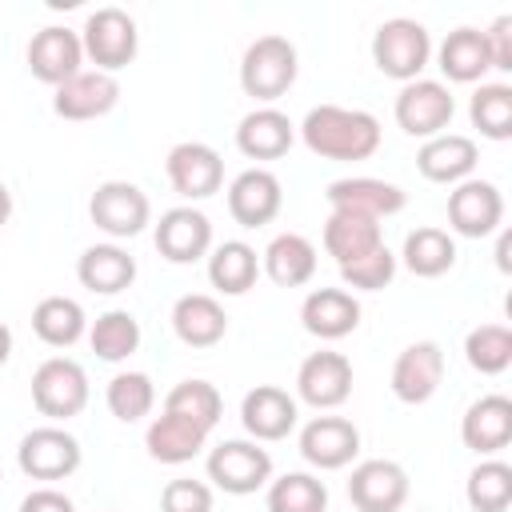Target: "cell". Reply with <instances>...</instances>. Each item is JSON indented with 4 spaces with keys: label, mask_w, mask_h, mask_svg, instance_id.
<instances>
[{
    "label": "cell",
    "mask_w": 512,
    "mask_h": 512,
    "mask_svg": "<svg viewBox=\"0 0 512 512\" xmlns=\"http://www.w3.org/2000/svg\"><path fill=\"white\" fill-rule=\"evenodd\" d=\"M428 60H432V36H428V28L420 20L392 16V20H384L376 28V36H372V64L384 76H392L400 84L420 80Z\"/></svg>",
    "instance_id": "3"
},
{
    "label": "cell",
    "mask_w": 512,
    "mask_h": 512,
    "mask_svg": "<svg viewBox=\"0 0 512 512\" xmlns=\"http://www.w3.org/2000/svg\"><path fill=\"white\" fill-rule=\"evenodd\" d=\"M164 412L184 416V420L200 424L204 432H212V428L220 424L224 400H220V392H216L208 380H180V384L164 396Z\"/></svg>",
    "instance_id": "36"
},
{
    "label": "cell",
    "mask_w": 512,
    "mask_h": 512,
    "mask_svg": "<svg viewBox=\"0 0 512 512\" xmlns=\"http://www.w3.org/2000/svg\"><path fill=\"white\" fill-rule=\"evenodd\" d=\"M472 512H504L512 504V468L504 460H480L464 484Z\"/></svg>",
    "instance_id": "37"
},
{
    "label": "cell",
    "mask_w": 512,
    "mask_h": 512,
    "mask_svg": "<svg viewBox=\"0 0 512 512\" xmlns=\"http://www.w3.org/2000/svg\"><path fill=\"white\" fill-rule=\"evenodd\" d=\"M476 160H480L476 140L460 136V132H440V136L424 140L420 152H416V168L432 184H460V180H468Z\"/></svg>",
    "instance_id": "22"
},
{
    "label": "cell",
    "mask_w": 512,
    "mask_h": 512,
    "mask_svg": "<svg viewBox=\"0 0 512 512\" xmlns=\"http://www.w3.org/2000/svg\"><path fill=\"white\" fill-rule=\"evenodd\" d=\"M400 260H404V268H408L412 276L436 280V276H444V272L456 264V240H452L444 228H432V224L412 228V232L404 236Z\"/></svg>",
    "instance_id": "33"
},
{
    "label": "cell",
    "mask_w": 512,
    "mask_h": 512,
    "mask_svg": "<svg viewBox=\"0 0 512 512\" xmlns=\"http://www.w3.org/2000/svg\"><path fill=\"white\" fill-rule=\"evenodd\" d=\"M392 276H396V256H392L388 244H380L376 252H368V256H360V260L340 268V280L348 288H360V292H380V288L392 284Z\"/></svg>",
    "instance_id": "42"
},
{
    "label": "cell",
    "mask_w": 512,
    "mask_h": 512,
    "mask_svg": "<svg viewBox=\"0 0 512 512\" xmlns=\"http://www.w3.org/2000/svg\"><path fill=\"white\" fill-rule=\"evenodd\" d=\"M508 232H500V244H496V264H500V272H508Z\"/></svg>",
    "instance_id": "48"
},
{
    "label": "cell",
    "mask_w": 512,
    "mask_h": 512,
    "mask_svg": "<svg viewBox=\"0 0 512 512\" xmlns=\"http://www.w3.org/2000/svg\"><path fill=\"white\" fill-rule=\"evenodd\" d=\"M80 44H84V56L96 64V72H108L116 76L120 68H128L136 60V48H140V32H136V20L124 12V8H96L88 20H84V32H80Z\"/></svg>",
    "instance_id": "4"
},
{
    "label": "cell",
    "mask_w": 512,
    "mask_h": 512,
    "mask_svg": "<svg viewBox=\"0 0 512 512\" xmlns=\"http://www.w3.org/2000/svg\"><path fill=\"white\" fill-rule=\"evenodd\" d=\"M328 488L312 472H284L280 480H268V512H324Z\"/></svg>",
    "instance_id": "38"
},
{
    "label": "cell",
    "mask_w": 512,
    "mask_h": 512,
    "mask_svg": "<svg viewBox=\"0 0 512 512\" xmlns=\"http://www.w3.org/2000/svg\"><path fill=\"white\" fill-rule=\"evenodd\" d=\"M504 220V196L492 180H460L452 192H448V224L452 232L468 236V240H480V236H492Z\"/></svg>",
    "instance_id": "11"
},
{
    "label": "cell",
    "mask_w": 512,
    "mask_h": 512,
    "mask_svg": "<svg viewBox=\"0 0 512 512\" xmlns=\"http://www.w3.org/2000/svg\"><path fill=\"white\" fill-rule=\"evenodd\" d=\"M204 440H208V432L200 424H192L184 416H172V412H160L144 432V448L160 464H188L204 448Z\"/></svg>",
    "instance_id": "30"
},
{
    "label": "cell",
    "mask_w": 512,
    "mask_h": 512,
    "mask_svg": "<svg viewBox=\"0 0 512 512\" xmlns=\"http://www.w3.org/2000/svg\"><path fill=\"white\" fill-rule=\"evenodd\" d=\"M140 320L132 316V312H124V308H108L104 316H96L92 320V328H88V344H92V352L100 356V360H108V364H120V360H128L136 348H140Z\"/></svg>",
    "instance_id": "35"
},
{
    "label": "cell",
    "mask_w": 512,
    "mask_h": 512,
    "mask_svg": "<svg viewBox=\"0 0 512 512\" xmlns=\"http://www.w3.org/2000/svg\"><path fill=\"white\" fill-rule=\"evenodd\" d=\"M444 380V352L436 340H416L408 344L396 364H392V396L400 404H424L436 396Z\"/></svg>",
    "instance_id": "18"
},
{
    "label": "cell",
    "mask_w": 512,
    "mask_h": 512,
    "mask_svg": "<svg viewBox=\"0 0 512 512\" xmlns=\"http://www.w3.org/2000/svg\"><path fill=\"white\" fill-rule=\"evenodd\" d=\"M0 480H4V476H0Z\"/></svg>",
    "instance_id": "49"
},
{
    "label": "cell",
    "mask_w": 512,
    "mask_h": 512,
    "mask_svg": "<svg viewBox=\"0 0 512 512\" xmlns=\"http://www.w3.org/2000/svg\"><path fill=\"white\" fill-rule=\"evenodd\" d=\"M464 360L480 376H500L512 364V328L508 324H480L464 336Z\"/></svg>",
    "instance_id": "39"
},
{
    "label": "cell",
    "mask_w": 512,
    "mask_h": 512,
    "mask_svg": "<svg viewBox=\"0 0 512 512\" xmlns=\"http://www.w3.org/2000/svg\"><path fill=\"white\" fill-rule=\"evenodd\" d=\"M324 196H328L332 208L360 212V216H372V220L396 216L404 208V200H408L400 184H388V180H376V176H344V180H332Z\"/></svg>",
    "instance_id": "23"
},
{
    "label": "cell",
    "mask_w": 512,
    "mask_h": 512,
    "mask_svg": "<svg viewBox=\"0 0 512 512\" xmlns=\"http://www.w3.org/2000/svg\"><path fill=\"white\" fill-rule=\"evenodd\" d=\"M8 216H12V192H8V184L0 180V228L8 224Z\"/></svg>",
    "instance_id": "47"
},
{
    "label": "cell",
    "mask_w": 512,
    "mask_h": 512,
    "mask_svg": "<svg viewBox=\"0 0 512 512\" xmlns=\"http://www.w3.org/2000/svg\"><path fill=\"white\" fill-rule=\"evenodd\" d=\"M120 104V80L108 72L80 68L72 80H64L52 96V112L64 120H100Z\"/></svg>",
    "instance_id": "16"
},
{
    "label": "cell",
    "mask_w": 512,
    "mask_h": 512,
    "mask_svg": "<svg viewBox=\"0 0 512 512\" xmlns=\"http://www.w3.org/2000/svg\"><path fill=\"white\" fill-rule=\"evenodd\" d=\"M156 248L172 264H196L212 252V220L192 204L168 208L156 224Z\"/></svg>",
    "instance_id": "17"
},
{
    "label": "cell",
    "mask_w": 512,
    "mask_h": 512,
    "mask_svg": "<svg viewBox=\"0 0 512 512\" xmlns=\"http://www.w3.org/2000/svg\"><path fill=\"white\" fill-rule=\"evenodd\" d=\"M384 244V232H380V220L372 216H360V212H340L332 208L328 220H324V252L344 268L368 252H376Z\"/></svg>",
    "instance_id": "26"
},
{
    "label": "cell",
    "mask_w": 512,
    "mask_h": 512,
    "mask_svg": "<svg viewBox=\"0 0 512 512\" xmlns=\"http://www.w3.org/2000/svg\"><path fill=\"white\" fill-rule=\"evenodd\" d=\"M356 452H360V428L344 416H316L300 428V456L320 472L348 468Z\"/></svg>",
    "instance_id": "14"
},
{
    "label": "cell",
    "mask_w": 512,
    "mask_h": 512,
    "mask_svg": "<svg viewBox=\"0 0 512 512\" xmlns=\"http://www.w3.org/2000/svg\"><path fill=\"white\" fill-rule=\"evenodd\" d=\"M280 204H284V188H280L276 172H268V168H248L228 184V212L240 228L272 224Z\"/></svg>",
    "instance_id": "19"
},
{
    "label": "cell",
    "mask_w": 512,
    "mask_h": 512,
    "mask_svg": "<svg viewBox=\"0 0 512 512\" xmlns=\"http://www.w3.org/2000/svg\"><path fill=\"white\" fill-rule=\"evenodd\" d=\"M84 452H80V440L56 424H44V428H32L20 448H16V464L24 476L32 480H68L76 468H80Z\"/></svg>",
    "instance_id": "8"
},
{
    "label": "cell",
    "mask_w": 512,
    "mask_h": 512,
    "mask_svg": "<svg viewBox=\"0 0 512 512\" xmlns=\"http://www.w3.org/2000/svg\"><path fill=\"white\" fill-rule=\"evenodd\" d=\"M160 512H212V488L204 480H168L160 492Z\"/></svg>",
    "instance_id": "43"
},
{
    "label": "cell",
    "mask_w": 512,
    "mask_h": 512,
    "mask_svg": "<svg viewBox=\"0 0 512 512\" xmlns=\"http://www.w3.org/2000/svg\"><path fill=\"white\" fill-rule=\"evenodd\" d=\"M440 72L452 80V84H476L484 80V72L492 68V56H488V40L480 28H456L444 36L440 52Z\"/></svg>",
    "instance_id": "31"
},
{
    "label": "cell",
    "mask_w": 512,
    "mask_h": 512,
    "mask_svg": "<svg viewBox=\"0 0 512 512\" xmlns=\"http://www.w3.org/2000/svg\"><path fill=\"white\" fill-rule=\"evenodd\" d=\"M260 276V256L244 240H224L208 252V280L224 296H244Z\"/></svg>",
    "instance_id": "32"
},
{
    "label": "cell",
    "mask_w": 512,
    "mask_h": 512,
    "mask_svg": "<svg viewBox=\"0 0 512 512\" xmlns=\"http://www.w3.org/2000/svg\"><path fill=\"white\" fill-rule=\"evenodd\" d=\"M356 512H400L408 500V472L396 460H360L348 476Z\"/></svg>",
    "instance_id": "13"
},
{
    "label": "cell",
    "mask_w": 512,
    "mask_h": 512,
    "mask_svg": "<svg viewBox=\"0 0 512 512\" xmlns=\"http://www.w3.org/2000/svg\"><path fill=\"white\" fill-rule=\"evenodd\" d=\"M172 332L188 344V348H212L224 340L228 332V316L220 308L216 296L208 292H188L172 304Z\"/></svg>",
    "instance_id": "27"
},
{
    "label": "cell",
    "mask_w": 512,
    "mask_h": 512,
    "mask_svg": "<svg viewBox=\"0 0 512 512\" xmlns=\"http://www.w3.org/2000/svg\"><path fill=\"white\" fill-rule=\"evenodd\" d=\"M452 116H456V100L440 80H408L396 96V124L408 136L432 140L452 124Z\"/></svg>",
    "instance_id": "9"
},
{
    "label": "cell",
    "mask_w": 512,
    "mask_h": 512,
    "mask_svg": "<svg viewBox=\"0 0 512 512\" xmlns=\"http://www.w3.org/2000/svg\"><path fill=\"white\" fill-rule=\"evenodd\" d=\"M32 404L48 420H72L88 404V372L72 356H48L32 372Z\"/></svg>",
    "instance_id": "5"
},
{
    "label": "cell",
    "mask_w": 512,
    "mask_h": 512,
    "mask_svg": "<svg viewBox=\"0 0 512 512\" xmlns=\"http://www.w3.org/2000/svg\"><path fill=\"white\" fill-rule=\"evenodd\" d=\"M76 280H80L88 292L116 296V292H124V288L136 280V260H132L120 244H92V248H84L80 260H76Z\"/></svg>",
    "instance_id": "28"
},
{
    "label": "cell",
    "mask_w": 512,
    "mask_h": 512,
    "mask_svg": "<svg viewBox=\"0 0 512 512\" xmlns=\"http://www.w3.org/2000/svg\"><path fill=\"white\" fill-rule=\"evenodd\" d=\"M80 64H84V44H80V32H72V28L48 24L28 40V72L52 88L72 80L80 72Z\"/></svg>",
    "instance_id": "15"
},
{
    "label": "cell",
    "mask_w": 512,
    "mask_h": 512,
    "mask_svg": "<svg viewBox=\"0 0 512 512\" xmlns=\"http://www.w3.org/2000/svg\"><path fill=\"white\" fill-rule=\"evenodd\" d=\"M296 420H300L296 396H288V392L276 388V384H256V388L244 396V404H240V424H244V432H248L252 440H264V444L284 440V436L296 428Z\"/></svg>",
    "instance_id": "20"
},
{
    "label": "cell",
    "mask_w": 512,
    "mask_h": 512,
    "mask_svg": "<svg viewBox=\"0 0 512 512\" xmlns=\"http://www.w3.org/2000/svg\"><path fill=\"white\" fill-rule=\"evenodd\" d=\"M20 512H76V504L56 488H36L20 500Z\"/></svg>",
    "instance_id": "45"
},
{
    "label": "cell",
    "mask_w": 512,
    "mask_h": 512,
    "mask_svg": "<svg viewBox=\"0 0 512 512\" xmlns=\"http://www.w3.org/2000/svg\"><path fill=\"white\" fill-rule=\"evenodd\" d=\"M296 72H300V56H296V44L288 36H260L244 48V60H240V88L252 96V100H280L292 84H296Z\"/></svg>",
    "instance_id": "2"
},
{
    "label": "cell",
    "mask_w": 512,
    "mask_h": 512,
    "mask_svg": "<svg viewBox=\"0 0 512 512\" xmlns=\"http://www.w3.org/2000/svg\"><path fill=\"white\" fill-rule=\"evenodd\" d=\"M104 404L120 424H136V420H144L152 412L156 388H152V380L144 372H116L108 380V388H104Z\"/></svg>",
    "instance_id": "40"
},
{
    "label": "cell",
    "mask_w": 512,
    "mask_h": 512,
    "mask_svg": "<svg viewBox=\"0 0 512 512\" xmlns=\"http://www.w3.org/2000/svg\"><path fill=\"white\" fill-rule=\"evenodd\" d=\"M292 140H296V124L280 108H272V104L252 108L236 124V148L248 160H280L292 148Z\"/></svg>",
    "instance_id": "25"
},
{
    "label": "cell",
    "mask_w": 512,
    "mask_h": 512,
    "mask_svg": "<svg viewBox=\"0 0 512 512\" xmlns=\"http://www.w3.org/2000/svg\"><path fill=\"white\" fill-rule=\"evenodd\" d=\"M260 268L268 272L272 284H280V288H300V284H308V280L316 276V248H312V240L300 236V232H280V236H272V244L264 248Z\"/></svg>",
    "instance_id": "29"
},
{
    "label": "cell",
    "mask_w": 512,
    "mask_h": 512,
    "mask_svg": "<svg viewBox=\"0 0 512 512\" xmlns=\"http://www.w3.org/2000/svg\"><path fill=\"white\" fill-rule=\"evenodd\" d=\"M296 396L312 408H340L352 396V360L344 352H312L296 368Z\"/></svg>",
    "instance_id": "12"
},
{
    "label": "cell",
    "mask_w": 512,
    "mask_h": 512,
    "mask_svg": "<svg viewBox=\"0 0 512 512\" xmlns=\"http://www.w3.org/2000/svg\"><path fill=\"white\" fill-rule=\"evenodd\" d=\"M304 332L320 340H344L360 328V300L348 288H312L300 304Z\"/></svg>",
    "instance_id": "24"
},
{
    "label": "cell",
    "mask_w": 512,
    "mask_h": 512,
    "mask_svg": "<svg viewBox=\"0 0 512 512\" xmlns=\"http://www.w3.org/2000/svg\"><path fill=\"white\" fill-rule=\"evenodd\" d=\"M208 480L228 496H252L272 480V456L256 440H220L208 452Z\"/></svg>",
    "instance_id": "6"
},
{
    "label": "cell",
    "mask_w": 512,
    "mask_h": 512,
    "mask_svg": "<svg viewBox=\"0 0 512 512\" xmlns=\"http://www.w3.org/2000/svg\"><path fill=\"white\" fill-rule=\"evenodd\" d=\"M300 140L324 160H368L380 148V120L364 108L320 104L304 116Z\"/></svg>",
    "instance_id": "1"
},
{
    "label": "cell",
    "mask_w": 512,
    "mask_h": 512,
    "mask_svg": "<svg viewBox=\"0 0 512 512\" xmlns=\"http://www.w3.org/2000/svg\"><path fill=\"white\" fill-rule=\"evenodd\" d=\"M484 40H488L492 68L512 72V16H496V20L484 28Z\"/></svg>",
    "instance_id": "44"
},
{
    "label": "cell",
    "mask_w": 512,
    "mask_h": 512,
    "mask_svg": "<svg viewBox=\"0 0 512 512\" xmlns=\"http://www.w3.org/2000/svg\"><path fill=\"white\" fill-rule=\"evenodd\" d=\"M460 440L476 456H492V452L508 448V440H512V400L500 396V392H488V396L472 400L464 420H460Z\"/></svg>",
    "instance_id": "21"
},
{
    "label": "cell",
    "mask_w": 512,
    "mask_h": 512,
    "mask_svg": "<svg viewBox=\"0 0 512 512\" xmlns=\"http://www.w3.org/2000/svg\"><path fill=\"white\" fill-rule=\"evenodd\" d=\"M164 172H168L172 192L184 196V200H208L224 184V160H220V152L212 144H200V140H184V144L168 148Z\"/></svg>",
    "instance_id": "10"
},
{
    "label": "cell",
    "mask_w": 512,
    "mask_h": 512,
    "mask_svg": "<svg viewBox=\"0 0 512 512\" xmlns=\"http://www.w3.org/2000/svg\"><path fill=\"white\" fill-rule=\"evenodd\" d=\"M88 216L112 240H132L152 220V200L132 180H104V184H96V192L88 200Z\"/></svg>",
    "instance_id": "7"
},
{
    "label": "cell",
    "mask_w": 512,
    "mask_h": 512,
    "mask_svg": "<svg viewBox=\"0 0 512 512\" xmlns=\"http://www.w3.org/2000/svg\"><path fill=\"white\" fill-rule=\"evenodd\" d=\"M88 328V316L80 308V300L72 296H44L32 308V332L48 344V348H72Z\"/></svg>",
    "instance_id": "34"
},
{
    "label": "cell",
    "mask_w": 512,
    "mask_h": 512,
    "mask_svg": "<svg viewBox=\"0 0 512 512\" xmlns=\"http://www.w3.org/2000/svg\"><path fill=\"white\" fill-rule=\"evenodd\" d=\"M8 356H12V328L0 320V368L8 364Z\"/></svg>",
    "instance_id": "46"
},
{
    "label": "cell",
    "mask_w": 512,
    "mask_h": 512,
    "mask_svg": "<svg viewBox=\"0 0 512 512\" xmlns=\"http://www.w3.org/2000/svg\"><path fill=\"white\" fill-rule=\"evenodd\" d=\"M468 116L488 140L512 136V88L508 84H480L468 100Z\"/></svg>",
    "instance_id": "41"
}]
</instances>
